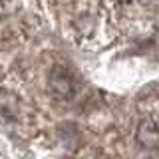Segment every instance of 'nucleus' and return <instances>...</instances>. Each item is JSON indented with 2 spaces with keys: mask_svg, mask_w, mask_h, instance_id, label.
<instances>
[{
  "mask_svg": "<svg viewBox=\"0 0 159 159\" xmlns=\"http://www.w3.org/2000/svg\"><path fill=\"white\" fill-rule=\"evenodd\" d=\"M48 92L56 99H72L76 93V82L74 76L64 66H54L48 72Z\"/></svg>",
  "mask_w": 159,
  "mask_h": 159,
  "instance_id": "nucleus-3",
  "label": "nucleus"
},
{
  "mask_svg": "<svg viewBox=\"0 0 159 159\" xmlns=\"http://www.w3.org/2000/svg\"><path fill=\"white\" fill-rule=\"evenodd\" d=\"M133 137H135L137 145L143 147L145 151L159 153V119L151 111H145L135 123Z\"/></svg>",
  "mask_w": 159,
  "mask_h": 159,
  "instance_id": "nucleus-2",
  "label": "nucleus"
},
{
  "mask_svg": "<svg viewBox=\"0 0 159 159\" xmlns=\"http://www.w3.org/2000/svg\"><path fill=\"white\" fill-rule=\"evenodd\" d=\"M32 102L22 92V88L14 84H0V119L12 127L28 129L34 123Z\"/></svg>",
  "mask_w": 159,
  "mask_h": 159,
  "instance_id": "nucleus-1",
  "label": "nucleus"
}]
</instances>
